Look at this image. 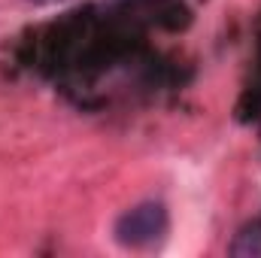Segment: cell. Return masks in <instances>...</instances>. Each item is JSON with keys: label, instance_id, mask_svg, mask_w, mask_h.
Wrapping results in <instances>:
<instances>
[{"label": "cell", "instance_id": "obj_3", "mask_svg": "<svg viewBox=\"0 0 261 258\" xmlns=\"http://www.w3.org/2000/svg\"><path fill=\"white\" fill-rule=\"evenodd\" d=\"M31 3H37V6H49V3H61V0H31Z\"/></svg>", "mask_w": 261, "mask_h": 258}, {"label": "cell", "instance_id": "obj_1", "mask_svg": "<svg viewBox=\"0 0 261 258\" xmlns=\"http://www.w3.org/2000/svg\"><path fill=\"white\" fill-rule=\"evenodd\" d=\"M167 225H170L167 207L161 200H143L116 219L113 237L125 249H146V246H155L167 234Z\"/></svg>", "mask_w": 261, "mask_h": 258}, {"label": "cell", "instance_id": "obj_2", "mask_svg": "<svg viewBox=\"0 0 261 258\" xmlns=\"http://www.w3.org/2000/svg\"><path fill=\"white\" fill-rule=\"evenodd\" d=\"M228 252L237 255V258H261V222L246 225V228L234 237V243H231Z\"/></svg>", "mask_w": 261, "mask_h": 258}]
</instances>
